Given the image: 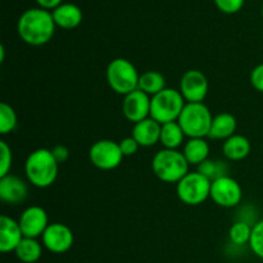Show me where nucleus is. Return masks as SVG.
I'll return each instance as SVG.
<instances>
[{
    "instance_id": "1",
    "label": "nucleus",
    "mask_w": 263,
    "mask_h": 263,
    "mask_svg": "<svg viewBox=\"0 0 263 263\" xmlns=\"http://www.w3.org/2000/svg\"><path fill=\"white\" fill-rule=\"evenodd\" d=\"M55 27L51 12L43 8H31L25 10L17 22L20 37L32 46L48 44L53 39Z\"/></svg>"
},
{
    "instance_id": "2",
    "label": "nucleus",
    "mask_w": 263,
    "mask_h": 263,
    "mask_svg": "<svg viewBox=\"0 0 263 263\" xmlns=\"http://www.w3.org/2000/svg\"><path fill=\"white\" fill-rule=\"evenodd\" d=\"M58 162L51 151L37 149L27 157L25 163V174L28 181L36 187L45 189L51 186L58 176Z\"/></svg>"
},
{
    "instance_id": "3",
    "label": "nucleus",
    "mask_w": 263,
    "mask_h": 263,
    "mask_svg": "<svg viewBox=\"0 0 263 263\" xmlns=\"http://www.w3.org/2000/svg\"><path fill=\"white\" fill-rule=\"evenodd\" d=\"M154 175L161 181L175 184L189 174V162L184 153L174 149H163L154 156L152 161Z\"/></svg>"
},
{
    "instance_id": "4",
    "label": "nucleus",
    "mask_w": 263,
    "mask_h": 263,
    "mask_svg": "<svg viewBox=\"0 0 263 263\" xmlns=\"http://www.w3.org/2000/svg\"><path fill=\"white\" fill-rule=\"evenodd\" d=\"M212 120V113L204 103H186L177 122L189 139H204L210 135Z\"/></svg>"
},
{
    "instance_id": "5",
    "label": "nucleus",
    "mask_w": 263,
    "mask_h": 263,
    "mask_svg": "<svg viewBox=\"0 0 263 263\" xmlns=\"http://www.w3.org/2000/svg\"><path fill=\"white\" fill-rule=\"evenodd\" d=\"M185 104L186 103L180 90L166 87L161 92L152 97L151 117L161 125L175 122L179 120Z\"/></svg>"
},
{
    "instance_id": "6",
    "label": "nucleus",
    "mask_w": 263,
    "mask_h": 263,
    "mask_svg": "<svg viewBox=\"0 0 263 263\" xmlns=\"http://www.w3.org/2000/svg\"><path fill=\"white\" fill-rule=\"evenodd\" d=\"M139 79L136 67L125 58H116L107 67V81L110 89L117 94L127 95L139 89Z\"/></svg>"
},
{
    "instance_id": "7",
    "label": "nucleus",
    "mask_w": 263,
    "mask_h": 263,
    "mask_svg": "<svg viewBox=\"0 0 263 263\" xmlns=\"http://www.w3.org/2000/svg\"><path fill=\"white\" fill-rule=\"evenodd\" d=\"M211 181L200 172H189L177 182V197L187 205H199L211 198Z\"/></svg>"
},
{
    "instance_id": "8",
    "label": "nucleus",
    "mask_w": 263,
    "mask_h": 263,
    "mask_svg": "<svg viewBox=\"0 0 263 263\" xmlns=\"http://www.w3.org/2000/svg\"><path fill=\"white\" fill-rule=\"evenodd\" d=\"M89 158L92 166L103 171H110L117 168L123 159L120 144L113 140L103 139L91 145L89 151Z\"/></svg>"
},
{
    "instance_id": "9",
    "label": "nucleus",
    "mask_w": 263,
    "mask_h": 263,
    "mask_svg": "<svg viewBox=\"0 0 263 263\" xmlns=\"http://www.w3.org/2000/svg\"><path fill=\"white\" fill-rule=\"evenodd\" d=\"M243 190L235 179L228 176L213 180L211 185V199L223 208H233L240 203Z\"/></svg>"
},
{
    "instance_id": "10",
    "label": "nucleus",
    "mask_w": 263,
    "mask_h": 263,
    "mask_svg": "<svg viewBox=\"0 0 263 263\" xmlns=\"http://www.w3.org/2000/svg\"><path fill=\"white\" fill-rule=\"evenodd\" d=\"M180 92L186 103H203L208 94V80L202 71L190 69L180 81Z\"/></svg>"
},
{
    "instance_id": "11",
    "label": "nucleus",
    "mask_w": 263,
    "mask_h": 263,
    "mask_svg": "<svg viewBox=\"0 0 263 263\" xmlns=\"http://www.w3.org/2000/svg\"><path fill=\"white\" fill-rule=\"evenodd\" d=\"M43 244L49 252L55 254H62L68 252L73 246V233L64 223L54 222L48 226L43 234Z\"/></svg>"
},
{
    "instance_id": "12",
    "label": "nucleus",
    "mask_w": 263,
    "mask_h": 263,
    "mask_svg": "<svg viewBox=\"0 0 263 263\" xmlns=\"http://www.w3.org/2000/svg\"><path fill=\"white\" fill-rule=\"evenodd\" d=\"M18 222H20L23 236L32 239L43 236L48 226L50 225L46 211L39 205H31V207L26 208L21 215Z\"/></svg>"
},
{
    "instance_id": "13",
    "label": "nucleus",
    "mask_w": 263,
    "mask_h": 263,
    "mask_svg": "<svg viewBox=\"0 0 263 263\" xmlns=\"http://www.w3.org/2000/svg\"><path fill=\"white\" fill-rule=\"evenodd\" d=\"M152 98L140 89L125 95L122 102L123 116L130 122L138 123L151 117Z\"/></svg>"
},
{
    "instance_id": "14",
    "label": "nucleus",
    "mask_w": 263,
    "mask_h": 263,
    "mask_svg": "<svg viewBox=\"0 0 263 263\" xmlns=\"http://www.w3.org/2000/svg\"><path fill=\"white\" fill-rule=\"evenodd\" d=\"M28 195V186L22 179L14 175L0 177V199L8 204H20Z\"/></svg>"
},
{
    "instance_id": "15",
    "label": "nucleus",
    "mask_w": 263,
    "mask_h": 263,
    "mask_svg": "<svg viewBox=\"0 0 263 263\" xmlns=\"http://www.w3.org/2000/svg\"><path fill=\"white\" fill-rule=\"evenodd\" d=\"M23 238L20 222L3 215L0 217V251L3 253L14 252Z\"/></svg>"
},
{
    "instance_id": "16",
    "label": "nucleus",
    "mask_w": 263,
    "mask_h": 263,
    "mask_svg": "<svg viewBox=\"0 0 263 263\" xmlns=\"http://www.w3.org/2000/svg\"><path fill=\"white\" fill-rule=\"evenodd\" d=\"M161 123L149 117L134 125L133 135L131 136L138 141L140 146L149 148V146H153L154 144L159 141V139H161Z\"/></svg>"
},
{
    "instance_id": "17",
    "label": "nucleus",
    "mask_w": 263,
    "mask_h": 263,
    "mask_svg": "<svg viewBox=\"0 0 263 263\" xmlns=\"http://www.w3.org/2000/svg\"><path fill=\"white\" fill-rule=\"evenodd\" d=\"M51 14H53L55 25L63 30H73L79 27L84 18L81 8L72 3H63L58 8H55Z\"/></svg>"
},
{
    "instance_id": "18",
    "label": "nucleus",
    "mask_w": 263,
    "mask_h": 263,
    "mask_svg": "<svg viewBox=\"0 0 263 263\" xmlns=\"http://www.w3.org/2000/svg\"><path fill=\"white\" fill-rule=\"evenodd\" d=\"M236 128L238 121L231 113H220L213 117L208 138L216 140H228L229 138L235 135Z\"/></svg>"
},
{
    "instance_id": "19",
    "label": "nucleus",
    "mask_w": 263,
    "mask_h": 263,
    "mask_svg": "<svg viewBox=\"0 0 263 263\" xmlns=\"http://www.w3.org/2000/svg\"><path fill=\"white\" fill-rule=\"evenodd\" d=\"M251 141L243 135H234L225 140L222 153L230 161H243L251 153Z\"/></svg>"
},
{
    "instance_id": "20",
    "label": "nucleus",
    "mask_w": 263,
    "mask_h": 263,
    "mask_svg": "<svg viewBox=\"0 0 263 263\" xmlns=\"http://www.w3.org/2000/svg\"><path fill=\"white\" fill-rule=\"evenodd\" d=\"M184 156L189 164L199 166L210 157V145L204 139H189L184 146Z\"/></svg>"
},
{
    "instance_id": "21",
    "label": "nucleus",
    "mask_w": 263,
    "mask_h": 263,
    "mask_svg": "<svg viewBox=\"0 0 263 263\" xmlns=\"http://www.w3.org/2000/svg\"><path fill=\"white\" fill-rule=\"evenodd\" d=\"M184 138L185 134L177 121L162 125L161 139H159V141L164 146V149H174V151H177V148L181 146V144L184 143Z\"/></svg>"
},
{
    "instance_id": "22",
    "label": "nucleus",
    "mask_w": 263,
    "mask_h": 263,
    "mask_svg": "<svg viewBox=\"0 0 263 263\" xmlns=\"http://www.w3.org/2000/svg\"><path fill=\"white\" fill-rule=\"evenodd\" d=\"M14 253L21 262L35 263L41 258L43 248H41V244L39 243L37 239L23 238Z\"/></svg>"
},
{
    "instance_id": "23",
    "label": "nucleus",
    "mask_w": 263,
    "mask_h": 263,
    "mask_svg": "<svg viewBox=\"0 0 263 263\" xmlns=\"http://www.w3.org/2000/svg\"><path fill=\"white\" fill-rule=\"evenodd\" d=\"M139 89L144 91L145 94L157 95L162 90L166 89V79L162 73L157 71H148L145 73L140 74L139 79Z\"/></svg>"
},
{
    "instance_id": "24",
    "label": "nucleus",
    "mask_w": 263,
    "mask_h": 263,
    "mask_svg": "<svg viewBox=\"0 0 263 263\" xmlns=\"http://www.w3.org/2000/svg\"><path fill=\"white\" fill-rule=\"evenodd\" d=\"M228 170L229 168L225 162L215 161V159L210 158L198 166V172H200L205 177H208L211 181L218 179V177L228 176Z\"/></svg>"
},
{
    "instance_id": "25",
    "label": "nucleus",
    "mask_w": 263,
    "mask_h": 263,
    "mask_svg": "<svg viewBox=\"0 0 263 263\" xmlns=\"http://www.w3.org/2000/svg\"><path fill=\"white\" fill-rule=\"evenodd\" d=\"M252 230H253V228H251L248 222L238 221L229 230V238H230L231 243L235 244V246H246L251 241Z\"/></svg>"
},
{
    "instance_id": "26",
    "label": "nucleus",
    "mask_w": 263,
    "mask_h": 263,
    "mask_svg": "<svg viewBox=\"0 0 263 263\" xmlns=\"http://www.w3.org/2000/svg\"><path fill=\"white\" fill-rule=\"evenodd\" d=\"M17 127V113L7 103L0 104V134L7 135Z\"/></svg>"
},
{
    "instance_id": "27",
    "label": "nucleus",
    "mask_w": 263,
    "mask_h": 263,
    "mask_svg": "<svg viewBox=\"0 0 263 263\" xmlns=\"http://www.w3.org/2000/svg\"><path fill=\"white\" fill-rule=\"evenodd\" d=\"M249 247H251L252 252H253L258 258L263 259V220L258 221V222L253 226Z\"/></svg>"
},
{
    "instance_id": "28",
    "label": "nucleus",
    "mask_w": 263,
    "mask_h": 263,
    "mask_svg": "<svg viewBox=\"0 0 263 263\" xmlns=\"http://www.w3.org/2000/svg\"><path fill=\"white\" fill-rule=\"evenodd\" d=\"M0 152H2V157H0V177H4L9 175L13 162L12 149L8 145L7 141H0Z\"/></svg>"
},
{
    "instance_id": "29",
    "label": "nucleus",
    "mask_w": 263,
    "mask_h": 263,
    "mask_svg": "<svg viewBox=\"0 0 263 263\" xmlns=\"http://www.w3.org/2000/svg\"><path fill=\"white\" fill-rule=\"evenodd\" d=\"M246 0H215V4L218 9L226 14L238 13L243 8Z\"/></svg>"
},
{
    "instance_id": "30",
    "label": "nucleus",
    "mask_w": 263,
    "mask_h": 263,
    "mask_svg": "<svg viewBox=\"0 0 263 263\" xmlns=\"http://www.w3.org/2000/svg\"><path fill=\"white\" fill-rule=\"evenodd\" d=\"M120 148L122 152L123 157H131L138 152V149L140 148V145L138 144V141L133 138V136H128V138L122 139L120 141Z\"/></svg>"
},
{
    "instance_id": "31",
    "label": "nucleus",
    "mask_w": 263,
    "mask_h": 263,
    "mask_svg": "<svg viewBox=\"0 0 263 263\" xmlns=\"http://www.w3.org/2000/svg\"><path fill=\"white\" fill-rule=\"evenodd\" d=\"M251 84L257 91L263 92V63L253 68L251 73Z\"/></svg>"
},
{
    "instance_id": "32",
    "label": "nucleus",
    "mask_w": 263,
    "mask_h": 263,
    "mask_svg": "<svg viewBox=\"0 0 263 263\" xmlns=\"http://www.w3.org/2000/svg\"><path fill=\"white\" fill-rule=\"evenodd\" d=\"M51 153H53L54 158L58 162V164L64 163V162L68 159L69 157V151L64 145H57L51 149Z\"/></svg>"
},
{
    "instance_id": "33",
    "label": "nucleus",
    "mask_w": 263,
    "mask_h": 263,
    "mask_svg": "<svg viewBox=\"0 0 263 263\" xmlns=\"http://www.w3.org/2000/svg\"><path fill=\"white\" fill-rule=\"evenodd\" d=\"M36 3H37L39 7L43 8V9L51 10V12H53L55 8H58L59 5L63 4V0H36Z\"/></svg>"
},
{
    "instance_id": "34",
    "label": "nucleus",
    "mask_w": 263,
    "mask_h": 263,
    "mask_svg": "<svg viewBox=\"0 0 263 263\" xmlns=\"http://www.w3.org/2000/svg\"><path fill=\"white\" fill-rule=\"evenodd\" d=\"M4 58H5V49H4V45L0 46V62H4Z\"/></svg>"
},
{
    "instance_id": "35",
    "label": "nucleus",
    "mask_w": 263,
    "mask_h": 263,
    "mask_svg": "<svg viewBox=\"0 0 263 263\" xmlns=\"http://www.w3.org/2000/svg\"><path fill=\"white\" fill-rule=\"evenodd\" d=\"M261 13H262V17H263V4H262V8H261Z\"/></svg>"
}]
</instances>
